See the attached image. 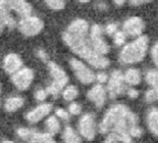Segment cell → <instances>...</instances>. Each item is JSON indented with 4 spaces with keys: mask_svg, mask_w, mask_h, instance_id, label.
Wrapping results in <instances>:
<instances>
[{
    "mask_svg": "<svg viewBox=\"0 0 158 143\" xmlns=\"http://www.w3.org/2000/svg\"><path fill=\"white\" fill-rule=\"evenodd\" d=\"M104 29L100 24H95L90 28V42L93 49L100 54H107L110 52V46L103 38Z\"/></svg>",
    "mask_w": 158,
    "mask_h": 143,
    "instance_id": "52a82bcc",
    "label": "cell"
},
{
    "mask_svg": "<svg viewBox=\"0 0 158 143\" xmlns=\"http://www.w3.org/2000/svg\"><path fill=\"white\" fill-rule=\"evenodd\" d=\"M145 100L146 102H149V103L158 101V87H152L149 90L146 91Z\"/></svg>",
    "mask_w": 158,
    "mask_h": 143,
    "instance_id": "d4e9b609",
    "label": "cell"
},
{
    "mask_svg": "<svg viewBox=\"0 0 158 143\" xmlns=\"http://www.w3.org/2000/svg\"><path fill=\"white\" fill-rule=\"evenodd\" d=\"M48 95H49V93H48L47 89H39L34 93V98L39 102H43L48 98Z\"/></svg>",
    "mask_w": 158,
    "mask_h": 143,
    "instance_id": "f1b7e54d",
    "label": "cell"
},
{
    "mask_svg": "<svg viewBox=\"0 0 158 143\" xmlns=\"http://www.w3.org/2000/svg\"><path fill=\"white\" fill-rule=\"evenodd\" d=\"M37 57L40 59L41 61H43V62H49V56H48V53L45 50H43V49H38L37 50Z\"/></svg>",
    "mask_w": 158,
    "mask_h": 143,
    "instance_id": "d590c367",
    "label": "cell"
},
{
    "mask_svg": "<svg viewBox=\"0 0 158 143\" xmlns=\"http://www.w3.org/2000/svg\"><path fill=\"white\" fill-rule=\"evenodd\" d=\"M145 80L150 87H158V70L152 69L146 72Z\"/></svg>",
    "mask_w": 158,
    "mask_h": 143,
    "instance_id": "cb8c5ba5",
    "label": "cell"
},
{
    "mask_svg": "<svg viewBox=\"0 0 158 143\" xmlns=\"http://www.w3.org/2000/svg\"><path fill=\"white\" fill-rule=\"evenodd\" d=\"M44 2L53 10H61L65 7V0H44Z\"/></svg>",
    "mask_w": 158,
    "mask_h": 143,
    "instance_id": "484cf974",
    "label": "cell"
},
{
    "mask_svg": "<svg viewBox=\"0 0 158 143\" xmlns=\"http://www.w3.org/2000/svg\"><path fill=\"white\" fill-rule=\"evenodd\" d=\"M127 95H128L131 99H136L137 97H138V91H137L136 89H134V88H131V89L127 90Z\"/></svg>",
    "mask_w": 158,
    "mask_h": 143,
    "instance_id": "74e56055",
    "label": "cell"
},
{
    "mask_svg": "<svg viewBox=\"0 0 158 143\" xmlns=\"http://www.w3.org/2000/svg\"><path fill=\"white\" fill-rule=\"evenodd\" d=\"M117 30H118V26H117V24H114V22L107 24L105 26V28H104V31H105L108 36H112V37H113V35Z\"/></svg>",
    "mask_w": 158,
    "mask_h": 143,
    "instance_id": "d6a6232c",
    "label": "cell"
},
{
    "mask_svg": "<svg viewBox=\"0 0 158 143\" xmlns=\"http://www.w3.org/2000/svg\"><path fill=\"white\" fill-rule=\"evenodd\" d=\"M124 80L125 83L131 87H135V85L139 84L142 81V74H140L139 70L136 68H131L127 69L124 73Z\"/></svg>",
    "mask_w": 158,
    "mask_h": 143,
    "instance_id": "e0dca14e",
    "label": "cell"
},
{
    "mask_svg": "<svg viewBox=\"0 0 158 143\" xmlns=\"http://www.w3.org/2000/svg\"><path fill=\"white\" fill-rule=\"evenodd\" d=\"M106 97H107V90L103 87L101 83L95 84L87 92V98L91 102L95 104V106L98 109H101L106 101Z\"/></svg>",
    "mask_w": 158,
    "mask_h": 143,
    "instance_id": "5bb4252c",
    "label": "cell"
},
{
    "mask_svg": "<svg viewBox=\"0 0 158 143\" xmlns=\"http://www.w3.org/2000/svg\"><path fill=\"white\" fill-rule=\"evenodd\" d=\"M10 0H0V33L5 30V28L13 29L17 26L16 19L11 15Z\"/></svg>",
    "mask_w": 158,
    "mask_h": 143,
    "instance_id": "8fae6325",
    "label": "cell"
},
{
    "mask_svg": "<svg viewBox=\"0 0 158 143\" xmlns=\"http://www.w3.org/2000/svg\"><path fill=\"white\" fill-rule=\"evenodd\" d=\"M77 130L83 139L92 141L96 135V123L94 115L92 113H85L84 115H82L79 121Z\"/></svg>",
    "mask_w": 158,
    "mask_h": 143,
    "instance_id": "30bf717a",
    "label": "cell"
},
{
    "mask_svg": "<svg viewBox=\"0 0 158 143\" xmlns=\"http://www.w3.org/2000/svg\"><path fill=\"white\" fill-rule=\"evenodd\" d=\"M51 111H52V104L41 102V104L35 106L33 110L26 114V119L30 123H38L45 117H48L51 113Z\"/></svg>",
    "mask_w": 158,
    "mask_h": 143,
    "instance_id": "4fadbf2b",
    "label": "cell"
},
{
    "mask_svg": "<svg viewBox=\"0 0 158 143\" xmlns=\"http://www.w3.org/2000/svg\"><path fill=\"white\" fill-rule=\"evenodd\" d=\"M18 29L22 35L27 37H34L38 36L44 28V22L39 17L29 15L27 17H22L18 22Z\"/></svg>",
    "mask_w": 158,
    "mask_h": 143,
    "instance_id": "5b68a950",
    "label": "cell"
},
{
    "mask_svg": "<svg viewBox=\"0 0 158 143\" xmlns=\"http://www.w3.org/2000/svg\"><path fill=\"white\" fill-rule=\"evenodd\" d=\"M96 81L98 83H101V84H103V83L108 81V76L104 71H100L98 73H96Z\"/></svg>",
    "mask_w": 158,
    "mask_h": 143,
    "instance_id": "e575fe53",
    "label": "cell"
},
{
    "mask_svg": "<svg viewBox=\"0 0 158 143\" xmlns=\"http://www.w3.org/2000/svg\"><path fill=\"white\" fill-rule=\"evenodd\" d=\"M125 80H124V73H122L118 70L112 72L111 77L108 78L107 81V94L110 95V98L114 99L117 98L119 95L126 91V87H125Z\"/></svg>",
    "mask_w": 158,
    "mask_h": 143,
    "instance_id": "9c48e42d",
    "label": "cell"
},
{
    "mask_svg": "<svg viewBox=\"0 0 158 143\" xmlns=\"http://www.w3.org/2000/svg\"><path fill=\"white\" fill-rule=\"evenodd\" d=\"M147 127L150 133L158 138V108H152L148 111Z\"/></svg>",
    "mask_w": 158,
    "mask_h": 143,
    "instance_id": "2e32d148",
    "label": "cell"
},
{
    "mask_svg": "<svg viewBox=\"0 0 158 143\" xmlns=\"http://www.w3.org/2000/svg\"><path fill=\"white\" fill-rule=\"evenodd\" d=\"M77 95H79V90L75 85H66L62 92V97L68 102H71L74 99H77Z\"/></svg>",
    "mask_w": 158,
    "mask_h": 143,
    "instance_id": "603a6c76",
    "label": "cell"
},
{
    "mask_svg": "<svg viewBox=\"0 0 158 143\" xmlns=\"http://www.w3.org/2000/svg\"><path fill=\"white\" fill-rule=\"evenodd\" d=\"M24 104V99L21 97H10L5 102V110L7 112H16L19 109H21Z\"/></svg>",
    "mask_w": 158,
    "mask_h": 143,
    "instance_id": "d6986e66",
    "label": "cell"
},
{
    "mask_svg": "<svg viewBox=\"0 0 158 143\" xmlns=\"http://www.w3.org/2000/svg\"><path fill=\"white\" fill-rule=\"evenodd\" d=\"M90 33V27L84 19H75L69 24L66 30L62 35L64 43L68 46L72 51L81 47L82 45L90 41L87 38Z\"/></svg>",
    "mask_w": 158,
    "mask_h": 143,
    "instance_id": "7a4b0ae2",
    "label": "cell"
},
{
    "mask_svg": "<svg viewBox=\"0 0 158 143\" xmlns=\"http://www.w3.org/2000/svg\"><path fill=\"white\" fill-rule=\"evenodd\" d=\"M79 1H80L81 3H86V2H90L91 0H79Z\"/></svg>",
    "mask_w": 158,
    "mask_h": 143,
    "instance_id": "ab89813d",
    "label": "cell"
},
{
    "mask_svg": "<svg viewBox=\"0 0 158 143\" xmlns=\"http://www.w3.org/2000/svg\"><path fill=\"white\" fill-rule=\"evenodd\" d=\"M3 70L6 73L13 74L17 72L19 69H21L23 67V61H22L21 57L17 54V53H9L3 59Z\"/></svg>",
    "mask_w": 158,
    "mask_h": 143,
    "instance_id": "9a60e30c",
    "label": "cell"
},
{
    "mask_svg": "<svg viewBox=\"0 0 158 143\" xmlns=\"http://www.w3.org/2000/svg\"><path fill=\"white\" fill-rule=\"evenodd\" d=\"M62 140L66 143H79L81 142V135L71 127H65L62 132Z\"/></svg>",
    "mask_w": 158,
    "mask_h": 143,
    "instance_id": "44dd1931",
    "label": "cell"
},
{
    "mask_svg": "<svg viewBox=\"0 0 158 143\" xmlns=\"http://www.w3.org/2000/svg\"><path fill=\"white\" fill-rule=\"evenodd\" d=\"M34 79V72L28 67H22L11 74V81L19 91H26L30 88Z\"/></svg>",
    "mask_w": 158,
    "mask_h": 143,
    "instance_id": "ba28073f",
    "label": "cell"
},
{
    "mask_svg": "<svg viewBox=\"0 0 158 143\" xmlns=\"http://www.w3.org/2000/svg\"><path fill=\"white\" fill-rule=\"evenodd\" d=\"M0 94H1V85H0ZM0 106H1V99H0Z\"/></svg>",
    "mask_w": 158,
    "mask_h": 143,
    "instance_id": "60d3db41",
    "label": "cell"
},
{
    "mask_svg": "<svg viewBox=\"0 0 158 143\" xmlns=\"http://www.w3.org/2000/svg\"><path fill=\"white\" fill-rule=\"evenodd\" d=\"M133 141L132 135L129 132H110L106 134L105 142L112 143V142H125L129 143Z\"/></svg>",
    "mask_w": 158,
    "mask_h": 143,
    "instance_id": "ac0fdd59",
    "label": "cell"
},
{
    "mask_svg": "<svg viewBox=\"0 0 158 143\" xmlns=\"http://www.w3.org/2000/svg\"><path fill=\"white\" fill-rule=\"evenodd\" d=\"M70 67L73 70L77 80L83 84H91L96 80V74L81 60H77V59L74 58L71 59L70 60Z\"/></svg>",
    "mask_w": 158,
    "mask_h": 143,
    "instance_id": "8992f818",
    "label": "cell"
},
{
    "mask_svg": "<svg viewBox=\"0 0 158 143\" xmlns=\"http://www.w3.org/2000/svg\"><path fill=\"white\" fill-rule=\"evenodd\" d=\"M113 39H114V43H115L116 46H119V47H121V46L125 45L127 36L123 30H122V31L121 30H117V31L113 35Z\"/></svg>",
    "mask_w": 158,
    "mask_h": 143,
    "instance_id": "4316f807",
    "label": "cell"
},
{
    "mask_svg": "<svg viewBox=\"0 0 158 143\" xmlns=\"http://www.w3.org/2000/svg\"><path fill=\"white\" fill-rule=\"evenodd\" d=\"M129 134L132 135L133 139H137V138H140L143 135V130L142 128H139L138 125H133L131 129H129Z\"/></svg>",
    "mask_w": 158,
    "mask_h": 143,
    "instance_id": "1f68e13d",
    "label": "cell"
},
{
    "mask_svg": "<svg viewBox=\"0 0 158 143\" xmlns=\"http://www.w3.org/2000/svg\"><path fill=\"white\" fill-rule=\"evenodd\" d=\"M45 129L52 135L58 134L61 131V124L60 121H59V118L56 115H51V117L48 118V120L45 121Z\"/></svg>",
    "mask_w": 158,
    "mask_h": 143,
    "instance_id": "7402d4cb",
    "label": "cell"
},
{
    "mask_svg": "<svg viewBox=\"0 0 158 143\" xmlns=\"http://www.w3.org/2000/svg\"><path fill=\"white\" fill-rule=\"evenodd\" d=\"M149 40L146 36H139L134 41L127 43L119 52V61L124 64L138 63L147 54Z\"/></svg>",
    "mask_w": 158,
    "mask_h": 143,
    "instance_id": "3957f363",
    "label": "cell"
},
{
    "mask_svg": "<svg viewBox=\"0 0 158 143\" xmlns=\"http://www.w3.org/2000/svg\"><path fill=\"white\" fill-rule=\"evenodd\" d=\"M33 132L32 129H28V128H20L17 130V135L19 138L22 139V140L29 141L30 138H31V134Z\"/></svg>",
    "mask_w": 158,
    "mask_h": 143,
    "instance_id": "83f0119b",
    "label": "cell"
},
{
    "mask_svg": "<svg viewBox=\"0 0 158 143\" xmlns=\"http://www.w3.org/2000/svg\"><path fill=\"white\" fill-rule=\"evenodd\" d=\"M70 112L64 110V109H56V115L59 118V119L63 120V121H69L70 120Z\"/></svg>",
    "mask_w": 158,
    "mask_h": 143,
    "instance_id": "4dcf8cb0",
    "label": "cell"
},
{
    "mask_svg": "<svg viewBox=\"0 0 158 143\" xmlns=\"http://www.w3.org/2000/svg\"><path fill=\"white\" fill-rule=\"evenodd\" d=\"M137 115L124 104H115L106 111L98 131L102 134L110 132H129L133 125L137 124Z\"/></svg>",
    "mask_w": 158,
    "mask_h": 143,
    "instance_id": "6da1fadb",
    "label": "cell"
},
{
    "mask_svg": "<svg viewBox=\"0 0 158 143\" xmlns=\"http://www.w3.org/2000/svg\"><path fill=\"white\" fill-rule=\"evenodd\" d=\"M29 142H37V143H51L54 142L53 135L50 132H39L37 130H33L30 138Z\"/></svg>",
    "mask_w": 158,
    "mask_h": 143,
    "instance_id": "ffe728a7",
    "label": "cell"
},
{
    "mask_svg": "<svg viewBox=\"0 0 158 143\" xmlns=\"http://www.w3.org/2000/svg\"><path fill=\"white\" fill-rule=\"evenodd\" d=\"M48 67H49L50 76L52 77V83L47 88V91L49 95H52L53 98H56L60 94L61 91L66 87L69 82V77L66 72L53 61H49Z\"/></svg>",
    "mask_w": 158,
    "mask_h": 143,
    "instance_id": "277c9868",
    "label": "cell"
},
{
    "mask_svg": "<svg viewBox=\"0 0 158 143\" xmlns=\"http://www.w3.org/2000/svg\"><path fill=\"white\" fill-rule=\"evenodd\" d=\"M128 1L133 6H142V5H145V3L152 2L153 0H128Z\"/></svg>",
    "mask_w": 158,
    "mask_h": 143,
    "instance_id": "8d00e7d4",
    "label": "cell"
},
{
    "mask_svg": "<svg viewBox=\"0 0 158 143\" xmlns=\"http://www.w3.org/2000/svg\"><path fill=\"white\" fill-rule=\"evenodd\" d=\"M69 112L72 114V115H79L82 112V106H80L77 102H72L69 106Z\"/></svg>",
    "mask_w": 158,
    "mask_h": 143,
    "instance_id": "f546056e",
    "label": "cell"
},
{
    "mask_svg": "<svg viewBox=\"0 0 158 143\" xmlns=\"http://www.w3.org/2000/svg\"><path fill=\"white\" fill-rule=\"evenodd\" d=\"M145 30V22L140 17H131L123 24V31L127 37L137 38Z\"/></svg>",
    "mask_w": 158,
    "mask_h": 143,
    "instance_id": "7c38bea8",
    "label": "cell"
},
{
    "mask_svg": "<svg viewBox=\"0 0 158 143\" xmlns=\"http://www.w3.org/2000/svg\"><path fill=\"white\" fill-rule=\"evenodd\" d=\"M113 1H114V3H115V5H117V6H122V5H124L125 1H126V0H113Z\"/></svg>",
    "mask_w": 158,
    "mask_h": 143,
    "instance_id": "f35d334b",
    "label": "cell"
},
{
    "mask_svg": "<svg viewBox=\"0 0 158 143\" xmlns=\"http://www.w3.org/2000/svg\"><path fill=\"white\" fill-rule=\"evenodd\" d=\"M150 54H152V59H153L154 64H155L156 68L158 69V42H156L153 46L152 51H150Z\"/></svg>",
    "mask_w": 158,
    "mask_h": 143,
    "instance_id": "836d02e7",
    "label": "cell"
}]
</instances>
